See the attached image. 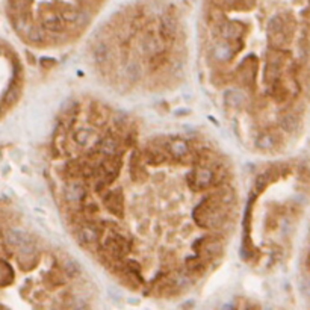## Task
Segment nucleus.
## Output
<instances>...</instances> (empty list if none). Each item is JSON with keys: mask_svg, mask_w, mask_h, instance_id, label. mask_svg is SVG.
Segmentation results:
<instances>
[{"mask_svg": "<svg viewBox=\"0 0 310 310\" xmlns=\"http://www.w3.org/2000/svg\"><path fill=\"white\" fill-rule=\"evenodd\" d=\"M105 0H8L14 29L29 43L59 41L82 32Z\"/></svg>", "mask_w": 310, "mask_h": 310, "instance_id": "f257e3e1", "label": "nucleus"}]
</instances>
